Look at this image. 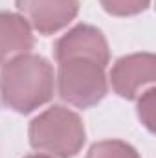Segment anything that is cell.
<instances>
[{"instance_id": "cell-1", "label": "cell", "mask_w": 156, "mask_h": 158, "mask_svg": "<svg viewBox=\"0 0 156 158\" xmlns=\"http://www.w3.org/2000/svg\"><path fill=\"white\" fill-rule=\"evenodd\" d=\"M55 72L48 59L24 53L7 61L0 74L2 101L18 114H30L53 98Z\"/></svg>"}, {"instance_id": "cell-2", "label": "cell", "mask_w": 156, "mask_h": 158, "mask_svg": "<svg viewBox=\"0 0 156 158\" xmlns=\"http://www.w3.org/2000/svg\"><path fill=\"white\" fill-rule=\"evenodd\" d=\"M86 140L84 125L74 110L53 105L30 123V143L35 151L57 158H74Z\"/></svg>"}, {"instance_id": "cell-5", "label": "cell", "mask_w": 156, "mask_h": 158, "mask_svg": "<svg viewBox=\"0 0 156 158\" xmlns=\"http://www.w3.org/2000/svg\"><path fill=\"white\" fill-rule=\"evenodd\" d=\"M22 17L40 35L66 28L79 13V0H15Z\"/></svg>"}, {"instance_id": "cell-11", "label": "cell", "mask_w": 156, "mask_h": 158, "mask_svg": "<svg viewBox=\"0 0 156 158\" xmlns=\"http://www.w3.org/2000/svg\"><path fill=\"white\" fill-rule=\"evenodd\" d=\"M24 158H53V156H50V155H28Z\"/></svg>"}, {"instance_id": "cell-8", "label": "cell", "mask_w": 156, "mask_h": 158, "mask_svg": "<svg viewBox=\"0 0 156 158\" xmlns=\"http://www.w3.org/2000/svg\"><path fill=\"white\" fill-rule=\"evenodd\" d=\"M86 158H140V155L127 142H121V140H103V142L94 143L88 149Z\"/></svg>"}, {"instance_id": "cell-4", "label": "cell", "mask_w": 156, "mask_h": 158, "mask_svg": "<svg viewBox=\"0 0 156 158\" xmlns=\"http://www.w3.org/2000/svg\"><path fill=\"white\" fill-rule=\"evenodd\" d=\"M55 61L64 63L70 59H90L101 66H107L110 61L109 42L101 30L90 24H77L66 35L55 42L53 48Z\"/></svg>"}, {"instance_id": "cell-3", "label": "cell", "mask_w": 156, "mask_h": 158, "mask_svg": "<svg viewBox=\"0 0 156 158\" xmlns=\"http://www.w3.org/2000/svg\"><path fill=\"white\" fill-rule=\"evenodd\" d=\"M55 83L59 96L77 109L97 105L109 92L105 66L90 59H70L59 63Z\"/></svg>"}, {"instance_id": "cell-9", "label": "cell", "mask_w": 156, "mask_h": 158, "mask_svg": "<svg viewBox=\"0 0 156 158\" xmlns=\"http://www.w3.org/2000/svg\"><path fill=\"white\" fill-rule=\"evenodd\" d=\"M103 9L114 17H132L145 11L151 0H99Z\"/></svg>"}, {"instance_id": "cell-7", "label": "cell", "mask_w": 156, "mask_h": 158, "mask_svg": "<svg viewBox=\"0 0 156 158\" xmlns=\"http://www.w3.org/2000/svg\"><path fill=\"white\" fill-rule=\"evenodd\" d=\"M33 44L31 26L22 15L0 11V66L18 55L30 53Z\"/></svg>"}, {"instance_id": "cell-10", "label": "cell", "mask_w": 156, "mask_h": 158, "mask_svg": "<svg viewBox=\"0 0 156 158\" xmlns=\"http://www.w3.org/2000/svg\"><path fill=\"white\" fill-rule=\"evenodd\" d=\"M154 88H149L138 101V116L149 131L154 129Z\"/></svg>"}, {"instance_id": "cell-6", "label": "cell", "mask_w": 156, "mask_h": 158, "mask_svg": "<svg viewBox=\"0 0 156 158\" xmlns=\"http://www.w3.org/2000/svg\"><path fill=\"white\" fill-rule=\"evenodd\" d=\"M156 77V59L153 53H130L119 57L110 70V85L117 96L134 99L142 88Z\"/></svg>"}]
</instances>
